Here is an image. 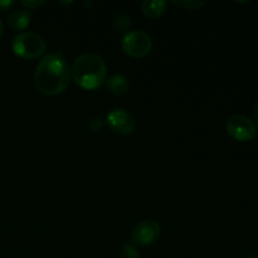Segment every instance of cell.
I'll return each mask as SVG.
<instances>
[{
  "instance_id": "obj_17",
  "label": "cell",
  "mask_w": 258,
  "mask_h": 258,
  "mask_svg": "<svg viewBox=\"0 0 258 258\" xmlns=\"http://www.w3.org/2000/svg\"><path fill=\"white\" fill-rule=\"evenodd\" d=\"M253 117H254V125H256V127H258V101L253 107Z\"/></svg>"
},
{
  "instance_id": "obj_18",
  "label": "cell",
  "mask_w": 258,
  "mask_h": 258,
  "mask_svg": "<svg viewBox=\"0 0 258 258\" xmlns=\"http://www.w3.org/2000/svg\"><path fill=\"white\" fill-rule=\"evenodd\" d=\"M3 34H4V25H3L2 19H0V39H2Z\"/></svg>"
},
{
  "instance_id": "obj_8",
  "label": "cell",
  "mask_w": 258,
  "mask_h": 258,
  "mask_svg": "<svg viewBox=\"0 0 258 258\" xmlns=\"http://www.w3.org/2000/svg\"><path fill=\"white\" fill-rule=\"evenodd\" d=\"M32 14L29 10L24 8H18V9L12 10L7 18L8 27L13 30H24L29 27Z\"/></svg>"
},
{
  "instance_id": "obj_6",
  "label": "cell",
  "mask_w": 258,
  "mask_h": 258,
  "mask_svg": "<svg viewBox=\"0 0 258 258\" xmlns=\"http://www.w3.org/2000/svg\"><path fill=\"white\" fill-rule=\"evenodd\" d=\"M227 133L237 141H252L257 135V127L253 121L244 115H233L227 120Z\"/></svg>"
},
{
  "instance_id": "obj_12",
  "label": "cell",
  "mask_w": 258,
  "mask_h": 258,
  "mask_svg": "<svg viewBox=\"0 0 258 258\" xmlns=\"http://www.w3.org/2000/svg\"><path fill=\"white\" fill-rule=\"evenodd\" d=\"M171 4L176 5L179 8H183L185 10H191V12H197V10H201L202 8L206 5V2L204 0H173Z\"/></svg>"
},
{
  "instance_id": "obj_2",
  "label": "cell",
  "mask_w": 258,
  "mask_h": 258,
  "mask_svg": "<svg viewBox=\"0 0 258 258\" xmlns=\"http://www.w3.org/2000/svg\"><path fill=\"white\" fill-rule=\"evenodd\" d=\"M71 77L83 90L95 91L106 83L107 64L97 53H82L73 60Z\"/></svg>"
},
{
  "instance_id": "obj_14",
  "label": "cell",
  "mask_w": 258,
  "mask_h": 258,
  "mask_svg": "<svg viewBox=\"0 0 258 258\" xmlns=\"http://www.w3.org/2000/svg\"><path fill=\"white\" fill-rule=\"evenodd\" d=\"M20 4L27 10H39L45 4L44 0H22Z\"/></svg>"
},
{
  "instance_id": "obj_5",
  "label": "cell",
  "mask_w": 258,
  "mask_h": 258,
  "mask_svg": "<svg viewBox=\"0 0 258 258\" xmlns=\"http://www.w3.org/2000/svg\"><path fill=\"white\" fill-rule=\"evenodd\" d=\"M161 236V227L154 219L139 222L131 231V242L134 246L149 247L155 244Z\"/></svg>"
},
{
  "instance_id": "obj_3",
  "label": "cell",
  "mask_w": 258,
  "mask_h": 258,
  "mask_svg": "<svg viewBox=\"0 0 258 258\" xmlns=\"http://www.w3.org/2000/svg\"><path fill=\"white\" fill-rule=\"evenodd\" d=\"M12 48L15 55L23 59H37L47 50V43L42 35L34 32H20L13 38Z\"/></svg>"
},
{
  "instance_id": "obj_7",
  "label": "cell",
  "mask_w": 258,
  "mask_h": 258,
  "mask_svg": "<svg viewBox=\"0 0 258 258\" xmlns=\"http://www.w3.org/2000/svg\"><path fill=\"white\" fill-rule=\"evenodd\" d=\"M106 123L111 131L118 135H131L136 128V121L128 111L123 108H113L106 116Z\"/></svg>"
},
{
  "instance_id": "obj_19",
  "label": "cell",
  "mask_w": 258,
  "mask_h": 258,
  "mask_svg": "<svg viewBox=\"0 0 258 258\" xmlns=\"http://www.w3.org/2000/svg\"><path fill=\"white\" fill-rule=\"evenodd\" d=\"M246 258H258V256H248V257H246Z\"/></svg>"
},
{
  "instance_id": "obj_16",
  "label": "cell",
  "mask_w": 258,
  "mask_h": 258,
  "mask_svg": "<svg viewBox=\"0 0 258 258\" xmlns=\"http://www.w3.org/2000/svg\"><path fill=\"white\" fill-rule=\"evenodd\" d=\"M15 5V2L13 0H0V12H5V10L12 9Z\"/></svg>"
},
{
  "instance_id": "obj_15",
  "label": "cell",
  "mask_w": 258,
  "mask_h": 258,
  "mask_svg": "<svg viewBox=\"0 0 258 258\" xmlns=\"http://www.w3.org/2000/svg\"><path fill=\"white\" fill-rule=\"evenodd\" d=\"M88 128H90L92 133H101L103 128V120L100 117L91 118L90 122H88Z\"/></svg>"
},
{
  "instance_id": "obj_4",
  "label": "cell",
  "mask_w": 258,
  "mask_h": 258,
  "mask_svg": "<svg viewBox=\"0 0 258 258\" xmlns=\"http://www.w3.org/2000/svg\"><path fill=\"white\" fill-rule=\"evenodd\" d=\"M121 48L133 58H144L153 49V39L144 30H130L123 35Z\"/></svg>"
},
{
  "instance_id": "obj_10",
  "label": "cell",
  "mask_w": 258,
  "mask_h": 258,
  "mask_svg": "<svg viewBox=\"0 0 258 258\" xmlns=\"http://www.w3.org/2000/svg\"><path fill=\"white\" fill-rule=\"evenodd\" d=\"M106 86H107V90L115 96L126 95L128 88H130V83H128L127 78L123 75H118V73H115V75H111L110 77H107Z\"/></svg>"
},
{
  "instance_id": "obj_9",
  "label": "cell",
  "mask_w": 258,
  "mask_h": 258,
  "mask_svg": "<svg viewBox=\"0 0 258 258\" xmlns=\"http://www.w3.org/2000/svg\"><path fill=\"white\" fill-rule=\"evenodd\" d=\"M166 9H168V3L164 0H145L141 4V12L148 19H159L165 14Z\"/></svg>"
},
{
  "instance_id": "obj_1",
  "label": "cell",
  "mask_w": 258,
  "mask_h": 258,
  "mask_svg": "<svg viewBox=\"0 0 258 258\" xmlns=\"http://www.w3.org/2000/svg\"><path fill=\"white\" fill-rule=\"evenodd\" d=\"M71 68L59 52L43 55L34 72V86L42 95L57 96L64 92L71 82Z\"/></svg>"
},
{
  "instance_id": "obj_13",
  "label": "cell",
  "mask_w": 258,
  "mask_h": 258,
  "mask_svg": "<svg viewBox=\"0 0 258 258\" xmlns=\"http://www.w3.org/2000/svg\"><path fill=\"white\" fill-rule=\"evenodd\" d=\"M121 258H140V253L133 243H126L121 249Z\"/></svg>"
},
{
  "instance_id": "obj_11",
  "label": "cell",
  "mask_w": 258,
  "mask_h": 258,
  "mask_svg": "<svg viewBox=\"0 0 258 258\" xmlns=\"http://www.w3.org/2000/svg\"><path fill=\"white\" fill-rule=\"evenodd\" d=\"M112 25L117 32L120 33H128L131 28V19L127 14L125 13H120L116 15L112 20Z\"/></svg>"
}]
</instances>
